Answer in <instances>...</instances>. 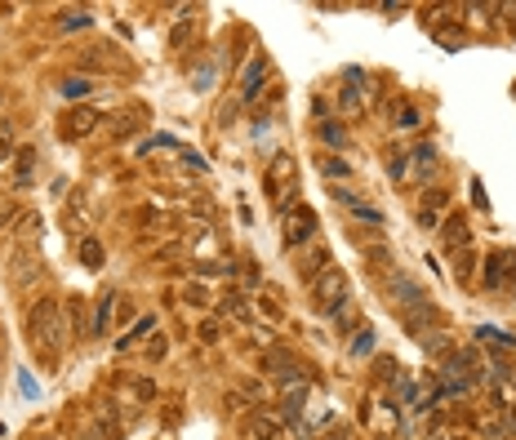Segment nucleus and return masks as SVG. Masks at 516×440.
<instances>
[{
	"label": "nucleus",
	"instance_id": "1",
	"mask_svg": "<svg viewBox=\"0 0 516 440\" xmlns=\"http://www.w3.org/2000/svg\"><path fill=\"white\" fill-rule=\"evenodd\" d=\"M27 334L40 342H50V347L58 351L63 347V338H67V325H63V307H58L54 298H40V302H31V311H27Z\"/></svg>",
	"mask_w": 516,
	"mask_h": 440
},
{
	"label": "nucleus",
	"instance_id": "2",
	"mask_svg": "<svg viewBox=\"0 0 516 440\" xmlns=\"http://www.w3.org/2000/svg\"><path fill=\"white\" fill-rule=\"evenodd\" d=\"M481 383V356L476 351H454L441 374V391H472Z\"/></svg>",
	"mask_w": 516,
	"mask_h": 440
},
{
	"label": "nucleus",
	"instance_id": "3",
	"mask_svg": "<svg viewBox=\"0 0 516 440\" xmlns=\"http://www.w3.org/2000/svg\"><path fill=\"white\" fill-rule=\"evenodd\" d=\"M311 293H316L320 311H343L347 307V276L339 272V267H325V272L311 280Z\"/></svg>",
	"mask_w": 516,
	"mask_h": 440
},
{
	"label": "nucleus",
	"instance_id": "4",
	"mask_svg": "<svg viewBox=\"0 0 516 440\" xmlns=\"http://www.w3.org/2000/svg\"><path fill=\"white\" fill-rule=\"evenodd\" d=\"M311 231H316V214L307 210V205H294V214L285 218V244H307L311 240Z\"/></svg>",
	"mask_w": 516,
	"mask_h": 440
},
{
	"label": "nucleus",
	"instance_id": "5",
	"mask_svg": "<svg viewBox=\"0 0 516 440\" xmlns=\"http://www.w3.org/2000/svg\"><path fill=\"white\" fill-rule=\"evenodd\" d=\"M388 289H392V298H396V302H401V307H405V311H414V307H423V302H427V293H423V285H414V280H410V276H392V280H388Z\"/></svg>",
	"mask_w": 516,
	"mask_h": 440
},
{
	"label": "nucleus",
	"instance_id": "6",
	"mask_svg": "<svg viewBox=\"0 0 516 440\" xmlns=\"http://www.w3.org/2000/svg\"><path fill=\"white\" fill-rule=\"evenodd\" d=\"M467 240H472V231H467V218H463V214H450L445 227H441V244H445L450 254H463Z\"/></svg>",
	"mask_w": 516,
	"mask_h": 440
},
{
	"label": "nucleus",
	"instance_id": "7",
	"mask_svg": "<svg viewBox=\"0 0 516 440\" xmlns=\"http://www.w3.org/2000/svg\"><path fill=\"white\" fill-rule=\"evenodd\" d=\"M285 182H294V161H290V156H276L272 169H267V178H263V187H267V196H276Z\"/></svg>",
	"mask_w": 516,
	"mask_h": 440
},
{
	"label": "nucleus",
	"instance_id": "8",
	"mask_svg": "<svg viewBox=\"0 0 516 440\" xmlns=\"http://www.w3.org/2000/svg\"><path fill=\"white\" fill-rule=\"evenodd\" d=\"M432 316H436V307H432V302H423V307L405 311L401 321H405V329H410L414 338H427V334H432Z\"/></svg>",
	"mask_w": 516,
	"mask_h": 440
},
{
	"label": "nucleus",
	"instance_id": "9",
	"mask_svg": "<svg viewBox=\"0 0 516 440\" xmlns=\"http://www.w3.org/2000/svg\"><path fill=\"white\" fill-rule=\"evenodd\" d=\"M445 205H450L445 191H423V210H418V223H423V227H436V218L445 214Z\"/></svg>",
	"mask_w": 516,
	"mask_h": 440
},
{
	"label": "nucleus",
	"instance_id": "10",
	"mask_svg": "<svg viewBox=\"0 0 516 440\" xmlns=\"http://www.w3.org/2000/svg\"><path fill=\"white\" fill-rule=\"evenodd\" d=\"M263 76H267V63H263V58H254V63L245 67V80H241V103H254V98H258Z\"/></svg>",
	"mask_w": 516,
	"mask_h": 440
},
{
	"label": "nucleus",
	"instance_id": "11",
	"mask_svg": "<svg viewBox=\"0 0 516 440\" xmlns=\"http://www.w3.org/2000/svg\"><path fill=\"white\" fill-rule=\"evenodd\" d=\"M94 125H98V112H89V107H76V112L67 116V129L71 133H89Z\"/></svg>",
	"mask_w": 516,
	"mask_h": 440
},
{
	"label": "nucleus",
	"instance_id": "12",
	"mask_svg": "<svg viewBox=\"0 0 516 440\" xmlns=\"http://www.w3.org/2000/svg\"><path fill=\"white\" fill-rule=\"evenodd\" d=\"M325 267H330V249H311L307 258H303V280H316Z\"/></svg>",
	"mask_w": 516,
	"mask_h": 440
},
{
	"label": "nucleus",
	"instance_id": "13",
	"mask_svg": "<svg viewBox=\"0 0 516 440\" xmlns=\"http://www.w3.org/2000/svg\"><path fill=\"white\" fill-rule=\"evenodd\" d=\"M254 440H281V418L258 413V418H254Z\"/></svg>",
	"mask_w": 516,
	"mask_h": 440
},
{
	"label": "nucleus",
	"instance_id": "14",
	"mask_svg": "<svg viewBox=\"0 0 516 440\" xmlns=\"http://www.w3.org/2000/svg\"><path fill=\"white\" fill-rule=\"evenodd\" d=\"M112 307H116V293H107V298H98V311H94V338H103L107 334V316H112Z\"/></svg>",
	"mask_w": 516,
	"mask_h": 440
},
{
	"label": "nucleus",
	"instance_id": "15",
	"mask_svg": "<svg viewBox=\"0 0 516 440\" xmlns=\"http://www.w3.org/2000/svg\"><path fill=\"white\" fill-rule=\"evenodd\" d=\"M369 351H374V329L361 325V329L352 334V356H369Z\"/></svg>",
	"mask_w": 516,
	"mask_h": 440
},
{
	"label": "nucleus",
	"instance_id": "16",
	"mask_svg": "<svg viewBox=\"0 0 516 440\" xmlns=\"http://www.w3.org/2000/svg\"><path fill=\"white\" fill-rule=\"evenodd\" d=\"M80 263H85V267H103V244L94 240V236L80 240Z\"/></svg>",
	"mask_w": 516,
	"mask_h": 440
},
{
	"label": "nucleus",
	"instance_id": "17",
	"mask_svg": "<svg viewBox=\"0 0 516 440\" xmlns=\"http://www.w3.org/2000/svg\"><path fill=\"white\" fill-rule=\"evenodd\" d=\"M58 89H63V98H85L94 85H89V76H67L63 85H58Z\"/></svg>",
	"mask_w": 516,
	"mask_h": 440
},
{
	"label": "nucleus",
	"instance_id": "18",
	"mask_svg": "<svg viewBox=\"0 0 516 440\" xmlns=\"http://www.w3.org/2000/svg\"><path fill=\"white\" fill-rule=\"evenodd\" d=\"M89 9H67V14L63 18H58V27H63V31H76V27H89Z\"/></svg>",
	"mask_w": 516,
	"mask_h": 440
},
{
	"label": "nucleus",
	"instance_id": "19",
	"mask_svg": "<svg viewBox=\"0 0 516 440\" xmlns=\"http://www.w3.org/2000/svg\"><path fill=\"white\" fill-rule=\"evenodd\" d=\"M485 285H489V289L503 285V254H489V263H485Z\"/></svg>",
	"mask_w": 516,
	"mask_h": 440
},
{
	"label": "nucleus",
	"instance_id": "20",
	"mask_svg": "<svg viewBox=\"0 0 516 440\" xmlns=\"http://www.w3.org/2000/svg\"><path fill=\"white\" fill-rule=\"evenodd\" d=\"M476 338H485L489 347H512V338L503 334V329H489V325H485V329H476Z\"/></svg>",
	"mask_w": 516,
	"mask_h": 440
},
{
	"label": "nucleus",
	"instance_id": "21",
	"mask_svg": "<svg viewBox=\"0 0 516 440\" xmlns=\"http://www.w3.org/2000/svg\"><path fill=\"white\" fill-rule=\"evenodd\" d=\"M423 347L432 351V356H450V338H445V334H427Z\"/></svg>",
	"mask_w": 516,
	"mask_h": 440
},
{
	"label": "nucleus",
	"instance_id": "22",
	"mask_svg": "<svg viewBox=\"0 0 516 440\" xmlns=\"http://www.w3.org/2000/svg\"><path fill=\"white\" fill-rule=\"evenodd\" d=\"M414 161H418V169H423V174H427V169H436V147H418V152H414Z\"/></svg>",
	"mask_w": 516,
	"mask_h": 440
},
{
	"label": "nucleus",
	"instance_id": "23",
	"mask_svg": "<svg viewBox=\"0 0 516 440\" xmlns=\"http://www.w3.org/2000/svg\"><path fill=\"white\" fill-rule=\"evenodd\" d=\"M396 125H401V129H418V107L405 103L401 112H396Z\"/></svg>",
	"mask_w": 516,
	"mask_h": 440
},
{
	"label": "nucleus",
	"instance_id": "24",
	"mask_svg": "<svg viewBox=\"0 0 516 440\" xmlns=\"http://www.w3.org/2000/svg\"><path fill=\"white\" fill-rule=\"evenodd\" d=\"M320 174H325V178H347V165L334 161V156H325V161H320Z\"/></svg>",
	"mask_w": 516,
	"mask_h": 440
},
{
	"label": "nucleus",
	"instance_id": "25",
	"mask_svg": "<svg viewBox=\"0 0 516 440\" xmlns=\"http://www.w3.org/2000/svg\"><path fill=\"white\" fill-rule=\"evenodd\" d=\"M223 307L232 311V316H241V321L249 316V307H245V298H241V293H227V298H223Z\"/></svg>",
	"mask_w": 516,
	"mask_h": 440
},
{
	"label": "nucleus",
	"instance_id": "26",
	"mask_svg": "<svg viewBox=\"0 0 516 440\" xmlns=\"http://www.w3.org/2000/svg\"><path fill=\"white\" fill-rule=\"evenodd\" d=\"M298 405H303V391H294V396H285V423H294L298 413H303Z\"/></svg>",
	"mask_w": 516,
	"mask_h": 440
},
{
	"label": "nucleus",
	"instance_id": "27",
	"mask_svg": "<svg viewBox=\"0 0 516 440\" xmlns=\"http://www.w3.org/2000/svg\"><path fill=\"white\" fill-rule=\"evenodd\" d=\"M40 231V214H22V223H18V236H36Z\"/></svg>",
	"mask_w": 516,
	"mask_h": 440
},
{
	"label": "nucleus",
	"instance_id": "28",
	"mask_svg": "<svg viewBox=\"0 0 516 440\" xmlns=\"http://www.w3.org/2000/svg\"><path fill=\"white\" fill-rule=\"evenodd\" d=\"M320 138H325V142H334V147H343V142H347V133H343L339 125H320Z\"/></svg>",
	"mask_w": 516,
	"mask_h": 440
},
{
	"label": "nucleus",
	"instance_id": "29",
	"mask_svg": "<svg viewBox=\"0 0 516 440\" xmlns=\"http://www.w3.org/2000/svg\"><path fill=\"white\" fill-rule=\"evenodd\" d=\"M183 298H187V302H196V307H205V302H209V298H205V289H200V285H187V289H183Z\"/></svg>",
	"mask_w": 516,
	"mask_h": 440
},
{
	"label": "nucleus",
	"instance_id": "30",
	"mask_svg": "<svg viewBox=\"0 0 516 440\" xmlns=\"http://www.w3.org/2000/svg\"><path fill=\"white\" fill-rule=\"evenodd\" d=\"M219 334H223L219 321H205V325H200V338H205V342H219Z\"/></svg>",
	"mask_w": 516,
	"mask_h": 440
},
{
	"label": "nucleus",
	"instance_id": "31",
	"mask_svg": "<svg viewBox=\"0 0 516 440\" xmlns=\"http://www.w3.org/2000/svg\"><path fill=\"white\" fill-rule=\"evenodd\" d=\"M71 325H76V329L85 325V307H80V298H71Z\"/></svg>",
	"mask_w": 516,
	"mask_h": 440
},
{
	"label": "nucleus",
	"instance_id": "32",
	"mask_svg": "<svg viewBox=\"0 0 516 440\" xmlns=\"http://www.w3.org/2000/svg\"><path fill=\"white\" fill-rule=\"evenodd\" d=\"M183 161H187L191 169H200V174H205V169H209V165H205V161H200V156H196V152H183Z\"/></svg>",
	"mask_w": 516,
	"mask_h": 440
},
{
	"label": "nucleus",
	"instance_id": "33",
	"mask_svg": "<svg viewBox=\"0 0 516 440\" xmlns=\"http://www.w3.org/2000/svg\"><path fill=\"white\" fill-rule=\"evenodd\" d=\"M405 174H410V165H405V156H401V161H392V178H405Z\"/></svg>",
	"mask_w": 516,
	"mask_h": 440
},
{
	"label": "nucleus",
	"instance_id": "34",
	"mask_svg": "<svg viewBox=\"0 0 516 440\" xmlns=\"http://www.w3.org/2000/svg\"><path fill=\"white\" fill-rule=\"evenodd\" d=\"M223 267H214V263H196V276H219Z\"/></svg>",
	"mask_w": 516,
	"mask_h": 440
},
{
	"label": "nucleus",
	"instance_id": "35",
	"mask_svg": "<svg viewBox=\"0 0 516 440\" xmlns=\"http://www.w3.org/2000/svg\"><path fill=\"white\" fill-rule=\"evenodd\" d=\"M0 161H9V138L0 133Z\"/></svg>",
	"mask_w": 516,
	"mask_h": 440
},
{
	"label": "nucleus",
	"instance_id": "36",
	"mask_svg": "<svg viewBox=\"0 0 516 440\" xmlns=\"http://www.w3.org/2000/svg\"><path fill=\"white\" fill-rule=\"evenodd\" d=\"M432 440H467V436H432Z\"/></svg>",
	"mask_w": 516,
	"mask_h": 440
},
{
	"label": "nucleus",
	"instance_id": "37",
	"mask_svg": "<svg viewBox=\"0 0 516 440\" xmlns=\"http://www.w3.org/2000/svg\"><path fill=\"white\" fill-rule=\"evenodd\" d=\"M512 423H516V413H512Z\"/></svg>",
	"mask_w": 516,
	"mask_h": 440
}]
</instances>
